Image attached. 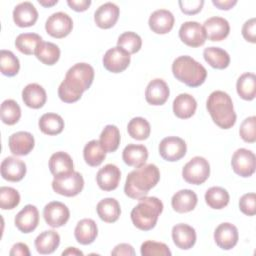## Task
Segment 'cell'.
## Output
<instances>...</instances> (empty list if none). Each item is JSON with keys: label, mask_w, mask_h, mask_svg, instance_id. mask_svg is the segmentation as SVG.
<instances>
[{"label": "cell", "mask_w": 256, "mask_h": 256, "mask_svg": "<svg viewBox=\"0 0 256 256\" xmlns=\"http://www.w3.org/2000/svg\"><path fill=\"white\" fill-rule=\"evenodd\" d=\"M73 28L71 17L64 12L53 13L45 23L46 32L57 39H61L70 34Z\"/></svg>", "instance_id": "30bf717a"}, {"label": "cell", "mask_w": 256, "mask_h": 256, "mask_svg": "<svg viewBox=\"0 0 256 256\" xmlns=\"http://www.w3.org/2000/svg\"><path fill=\"white\" fill-rule=\"evenodd\" d=\"M120 131L115 125H106L100 134V145L105 152H115L120 144Z\"/></svg>", "instance_id": "8d00e7d4"}, {"label": "cell", "mask_w": 256, "mask_h": 256, "mask_svg": "<svg viewBox=\"0 0 256 256\" xmlns=\"http://www.w3.org/2000/svg\"><path fill=\"white\" fill-rule=\"evenodd\" d=\"M22 100L27 107L39 109L46 103V91L41 85L37 83H30L26 85L22 91Z\"/></svg>", "instance_id": "d4e9b609"}, {"label": "cell", "mask_w": 256, "mask_h": 256, "mask_svg": "<svg viewBox=\"0 0 256 256\" xmlns=\"http://www.w3.org/2000/svg\"><path fill=\"white\" fill-rule=\"evenodd\" d=\"M238 238L237 227L228 222L219 224L214 231V240L217 246L223 250H230L235 247Z\"/></svg>", "instance_id": "5bb4252c"}, {"label": "cell", "mask_w": 256, "mask_h": 256, "mask_svg": "<svg viewBox=\"0 0 256 256\" xmlns=\"http://www.w3.org/2000/svg\"><path fill=\"white\" fill-rule=\"evenodd\" d=\"M174 16L166 9H158L149 17V27L156 34H166L170 32L174 26Z\"/></svg>", "instance_id": "44dd1931"}, {"label": "cell", "mask_w": 256, "mask_h": 256, "mask_svg": "<svg viewBox=\"0 0 256 256\" xmlns=\"http://www.w3.org/2000/svg\"><path fill=\"white\" fill-rule=\"evenodd\" d=\"M96 211L99 218L106 223L116 222L121 214L120 204L115 198H104L99 201Z\"/></svg>", "instance_id": "f546056e"}, {"label": "cell", "mask_w": 256, "mask_h": 256, "mask_svg": "<svg viewBox=\"0 0 256 256\" xmlns=\"http://www.w3.org/2000/svg\"><path fill=\"white\" fill-rule=\"evenodd\" d=\"M83 157L89 166L96 167L104 161L106 152L101 147L98 140H91L85 145L83 149Z\"/></svg>", "instance_id": "74e56055"}, {"label": "cell", "mask_w": 256, "mask_h": 256, "mask_svg": "<svg viewBox=\"0 0 256 256\" xmlns=\"http://www.w3.org/2000/svg\"><path fill=\"white\" fill-rule=\"evenodd\" d=\"M14 223L22 233H30L34 231L39 223V212L36 206L31 204L26 205L15 216Z\"/></svg>", "instance_id": "9a60e30c"}, {"label": "cell", "mask_w": 256, "mask_h": 256, "mask_svg": "<svg viewBox=\"0 0 256 256\" xmlns=\"http://www.w3.org/2000/svg\"><path fill=\"white\" fill-rule=\"evenodd\" d=\"M9 254L11 256H30V251L25 243H16L12 246Z\"/></svg>", "instance_id": "db71d44e"}, {"label": "cell", "mask_w": 256, "mask_h": 256, "mask_svg": "<svg viewBox=\"0 0 256 256\" xmlns=\"http://www.w3.org/2000/svg\"><path fill=\"white\" fill-rule=\"evenodd\" d=\"M206 37L211 41L224 40L230 32L229 22L222 17L214 16L208 18L203 24Z\"/></svg>", "instance_id": "ffe728a7"}, {"label": "cell", "mask_w": 256, "mask_h": 256, "mask_svg": "<svg viewBox=\"0 0 256 256\" xmlns=\"http://www.w3.org/2000/svg\"><path fill=\"white\" fill-rule=\"evenodd\" d=\"M119 13L120 10L116 4L107 2L97 8L94 13V21L99 28L109 29L116 24Z\"/></svg>", "instance_id": "ac0fdd59"}, {"label": "cell", "mask_w": 256, "mask_h": 256, "mask_svg": "<svg viewBox=\"0 0 256 256\" xmlns=\"http://www.w3.org/2000/svg\"><path fill=\"white\" fill-rule=\"evenodd\" d=\"M26 174V164L15 157H6L1 163V176L10 182H18Z\"/></svg>", "instance_id": "7402d4cb"}, {"label": "cell", "mask_w": 256, "mask_h": 256, "mask_svg": "<svg viewBox=\"0 0 256 256\" xmlns=\"http://www.w3.org/2000/svg\"><path fill=\"white\" fill-rule=\"evenodd\" d=\"M170 90L167 83L159 78L149 82L145 90L146 101L154 106L163 105L169 98Z\"/></svg>", "instance_id": "2e32d148"}, {"label": "cell", "mask_w": 256, "mask_h": 256, "mask_svg": "<svg viewBox=\"0 0 256 256\" xmlns=\"http://www.w3.org/2000/svg\"><path fill=\"white\" fill-rule=\"evenodd\" d=\"M38 2H39L40 5H42V6H44V7H51V6L55 5V4H57V3H58V0H51V1L39 0Z\"/></svg>", "instance_id": "6f0895ef"}, {"label": "cell", "mask_w": 256, "mask_h": 256, "mask_svg": "<svg viewBox=\"0 0 256 256\" xmlns=\"http://www.w3.org/2000/svg\"><path fill=\"white\" fill-rule=\"evenodd\" d=\"M111 255H126V256H134L135 251L134 248L127 243H121L114 247L111 251Z\"/></svg>", "instance_id": "816d5d0a"}, {"label": "cell", "mask_w": 256, "mask_h": 256, "mask_svg": "<svg viewBox=\"0 0 256 256\" xmlns=\"http://www.w3.org/2000/svg\"><path fill=\"white\" fill-rule=\"evenodd\" d=\"M172 239L178 248L188 250L192 248L196 242L195 229L188 224H177L172 228Z\"/></svg>", "instance_id": "cb8c5ba5"}, {"label": "cell", "mask_w": 256, "mask_h": 256, "mask_svg": "<svg viewBox=\"0 0 256 256\" xmlns=\"http://www.w3.org/2000/svg\"><path fill=\"white\" fill-rule=\"evenodd\" d=\"M205 61L215 69H225L230 64L229 54L219 47H207L203 51Z\"/></svg>", "instance_id": "836d02e7"}, {"label": "cell", "mask_w": 256, "mask_h": 256, "mask_svg": "<svg viewBox=\"0 0 256 256\" xmlns=\"http://www.w3.org/2000/svg\"><path fill=\"white\" fill-rule=\"evenodd\" d=\"M84 187V179L77 171L54 176L52 181V188L57 194L73 197L78 195Z\"/></svg>", "instance_id": "8992f818"}, {"label": "cell", "mask_w": 256, "mask_h": 256, "mask_svg": "<svg viewBox=\"0 0 256 256\" xmlns=\"http://www.w3.org/2000/svg\"><path fill=\"white\" fill-rule=\"evenodd\" d=\"M179 37L184 44L194 48L202 46L207 39L203 26L196 21L184 22L179 29Z\"/></svg>", "instance_id": "7c38bea8"}, {"label": "cell", "mask_w": 256, "mask_h": 256, "mask_svg": "<svg viewBox=\"0 0 256 256\" xmlns=\"http://www.w3.org/2000/svg\"><path fill=\"white\" fill-rule=\"evenodd\" d=\"M138 204L131 211L134 226L142 231H149L155 227L159 215L163 211V203L157 197L144 196L138 199Z\"/></svg>", "instance_id": "277c9868"}, {"label": "cell", "mask_w": 256, "mask_h": 256, "mask_svg": "<svg viewBox=\"0 0 256 256\" xmlns=\"http://www.w3.org/2000/svg\"><path fill=\"white\" fill-rule=\"evenodd\" d=\"M181 11L186 15H194L201 11L204 1L203 0H184L178 2Z\"/></svg>", "instance_id": "681fc988"}, {"label": "cell", "mask_w": 256, "mask_h": 256, "mask_svg": "<svg viewBox=\"0 0 256 256\" xmlns=\"http://www.w3.org/2000/svg\"><path fill=\"white\" fill-rule=\"evenodd\" d=\"M128 134L136 140H145L150 136L151 127L149 122L142 117L131 119L127 125Z\"/></svg>", "instance_id": "60d3db41"}, {"label": "cell", "mask_w": 256, "mask_h": 256, "mask_svg": "<svg viewBox=\"0 0 256 256\" xmlns=\"http://www.w3.org/2000/svg\"><path fill=\"white\" fill-rule=\"evenodd\" d=\"M238 95L247 101H251L256 96V76L253 73L246 72L242 74L236 83Z\"/></svg>", "instance_id": "e575fe53"}, {"label": "cell", "mask_w": 256, "mask_h": 256, "mask_svg": "<svg viewBox=\"0 0 256 256\" xmlns=\"http://www.w3.org/2000/svg\"><path fill=\"white\" fill-rule=\"evenodd\" d=\"M45 222L52 228H58L67 223L70 217L68 207L59 201H52L45 205L43 209Z\"/></svg>", "instance_id": "4fadbf2b"}, {"label": "cell", "mask_w": 256, "mask_h": 256, "mask_svg": "<svg viewBox=\"0 0 256 256\" xmlns=\"http://www.w3.org/2000/svg\"><path fill=\"white\" fill-rule=\"evenodd\" d=\"M187 146L185 141L176 136L165 137L159 143L160 156L169 162H175L183 158L186 154Z\"/></svg>", "instance_id": "ba28073f"}, {"label": "cell", "mask_w": 256, "mask_h": 256, "mask_svg": "<svg viewBox=\"0 0 256 256\" xmlns=\"http://www.w3.org/2000/svg\"><path fill=\"white\" fill-rule=\"evenodd\" d=\"M142 256H170L171 251L168 246L162 242L147 240L142 243L141 248Z\"/></svg>", "instance_id": "bcb514c9"}, {"label": "cell", "mask_w": 256, "mask_h": 256, "mask_svg": "<svg viewBox=\"0 0 256 256\" xmlns=\"http://www.w3.org/2000/svg\"><path fill=\"white\" fill-rule=\"evenodd\" d=\"M239 208L242 213L253 216L256 213V195L255 193H246L239 200Z\"/></svg>", "instance_id": "c3c4849f"}, {"label": "cell", "mask_w": 256, "mask_h": 256, "mask_svg": "<svg viewBox=\"0 0 256 256\" xmlns=\"http://www.w3.org/2000/svg\"><path fill=\"white\" fill-rule=\"evenodd\" d=\"M117 46L121 47L131 55L138 52L141 49L142 39L135 32H132V31L124 32L118 37Z\"/></svg>", "instance_id": "ee69618b"}, {"label": "cell", "mask_w": 256, "mask_h": 256, "mask_svg": "<svg viewBox=\"0 0 256 256\" xmlns=\"http://www.w3.org/2000/svg\"><path fill=\"white\" fill-rule=\"evenodd\" d=\"M49 169L54 176L72 172L74 171L73 160L66 152H56L52 154L49 159Z\"/></svg>", "instance_id": "1f68e13d"}, {"label": "cell", "mask_w": 256, "mask_h": 256, "mask_svg": "<svg viewBox=\"0 0 256 256\" xmlns=\"http://www.w3.org/2000/svg\"><path fill=\"white\" fill-rule=\"evenodd\" d=\"M67 4L71 9L76 12H83L89 8L91 5L90 0H68Z\"/></svg>", "instance_id": "f5cc1de1"}, {"label": "cell", "mask_w": 256, "mask_h": 256, "mask_svg": "<svg viewBox=\"0 0 256 256\" xmlns=\"http://www.w3.org/2000/svg\"><path fill=\"white\" fill-rule=\"evenodd\" d=\"M0 68L1 73L5 76H15L20 69L19 59L9 50H1L0 52Z\"/></svg>", "instance_id": "b9f144b4"}, {"label": "cell", "mask_w": 256, "mask_h": 256, "mask_svg": "<svg viewBox=\"0 0 256 256\" xmlns=\"http://www.w3.org/2000/svg\"><path fill=\"white\" fill-rule=\"evenodd\" d=\"M240 137L247 143L256 141V117L251 116L243 120L239 129Z\"/></svg>", "instance_id": "7dc6e473"}, {"label": "cell", "mask_w": 256, "mask_h": 256, "mask_svg": "<svg viewBox=\"0 0 256 256\" xmlns=\"http://www.w3.org/2000/svg\"><path fill=\"white\" fill-rule=\"evenodd\" d=\"M60 244V236L55 230H47L40 233L34 242L38 253L42 255L53 253Z\"/></svg>", "instance_id": "4dcf8cb0"}, {"label": "cell", "mask_w": 256, "mask_h": 256, "mask_svg": "<svg viewBox=\"0 0 256 256\" xmlns=\"http://www.w3.org/2000/svg\"><path fill=\"white\" fill-rule=\"evenodd\" d=\"M213 122L222 129H230L236 122V113L231 97L224 91H213L206 102Z\"/></svg>", "instance_id": "3957f363"}, {"label": "cell", "mask_w": 256, "mask_h": 256, "mask_svg": "<svg viewBox=\"0 0 256 256\" xmlns=\"http://www.w3.org/2000/svg\"><path fill=\"white\" fill-rule=\"evenodd\" d=\"M41 42V36L36 33H22L16 37L15 47L25 55H32Z\"/></svg>", "instance_id": "ab89813d"}, {"label": "cell", "mask_w": 256, "mask_h": 256, "mask_svg": "<svg viewBox=\"0 0 256 256\" xmlns=\"http://www.w3.org/2000/svg\"><path fill=\"white\" fill-rule=\"evenodd\" d=\"M8 145L12 154L16 156H24L32 151L35 145V140L31 133L19 131L13 133L9 137Z\"/></svg>", "instance_id": "e0dca14e"}, {"label": "cell", "mask_w": 256, "mask_h": 256, "mask_svg": "<svg viewBox=\"0 0 256 256\" xmlns=\"http://www.w3.org/2000/svg\"><path fill=\"white\" fill-rule=\"evenodd\" d=\"M198 202L197 195L190 189H182L176 192L172 199V208L178 213H187L192 211Z\"/></svg>", "instance_id": "484cf974"}, {"label": "cell", "mask_w": 256, "mask_h": 256, "mask_svg": "<svg viewBox=\"0 0 256 256\" xmlns=\"http://www.w3.org/2000/svg\"><path fill=\"white\" fill-rule=\"evenodd\" d=\"M36 58L45 65H54L60 58L59 47L52 42L42 41L35 50Z\"/></svg>", "instance_id": "d590c367"}, {"label": "cell", "mask_w": 256, "mask_h": 256, "mask_svg": "<svg viewBox=\"0 0 256 256\" xmlns=\"http://www.w3.org/2000/svg\"><path fill=\"white\" fill-rule=\"evenodd\" d=\"M62 255L64 256V255H72V256H76V255H83V252L82 251H80V250H78L77 248H75V247H68L66 250H64L63 252H62Z\"/></svg>", "instance_id": "9f6ffc18"}, {"label": "cell", "mask_w": 256, "mask_h": 256, "mask_svg": "<svg viewBox=\"0 0 256 256\" xmlns=\"http://www.w3.org/2000/svg\"><path fill=\"white\" fill-rule=\"evenodd\" d=\"M255 155L252 151L240 148L237 149L231 159V166L233 171L241 177H250L255 172Z\"/></svg>", "instance_id": "9c48e42d"}, {"label": "cell", "mask_w": 256, "mask_h": 256, "mask_svg": "<svg viewBox=\"0 0 256 256\" xmlns=\"http://www.w3.org/2000/svg\"><path fill=\"white\" fill-rule=\"evenodd\" d=\"M94 80V69L87 63H77L66 72L58 88V96L65 103L78 101Z\"/></svg>", "instance_id": "6da1fadb"}, {"label": "cell", "mask_w": 256, "mask_h": 256, "mask_svg": "<svg viewBox=\"0 0 256 256\" xmlns=\"http://www.w3.org/2000/svg\"><path fill=\"white\" fill-rule=\"evenodd\" d=\"M98 234V228L94 220L85 218L80 220L74 230V236L78 243L88 245L94 242Z\"/></svg>", "instance_id": "f1b7e54d"}, {"label": "cell", "mask_w": 256, "mask_h": 256, "mask_svg": "<svg viewBox=\"0 0 256 256\" xmlns=\"http://www.w3.org/2000/svg\"><path fill=\"white\" fill-rule=\"evenodd\" d=\"M197 102L195 98L187 93H181L173 101V112L180 119L192 117L196 111Z\"/></svg>", "instance_id": "83f0119b"}, {"label": "cell", "mask_w": 256, "mask_h": 256, "mask_svg": "<svg viewBox=\"0 0 256 256\" xmlns=\"http://www.w3.org/2000/svg\"><path fill=\"white\" fill-rule=\"evenodd\" d=\"M229 199L230 196L227 190L219 186L211 187L205 193V201L212 209H223L228 205Z\"/></svg>", "instance_id": "f35d334b"}, {"label": "cell", "mask_w": 256, "mask_h": 256, "mask_svg": "<svg viewBox=\"0 0 256 256\" xmlns=\"http://www.w3.org/2000/svg\"><path fill=\"white\" fill-rule=\"evenodd\" d=\"M20 203L19 192L7 186H2L0 188V207L3 210H11L18 206Z\"/></svg>", "instance_id": "f6af8a7d"}, {"label": "cell", "mask_w": 256, "mask_h": 256, "mask_svg": "<svg viewBox=\"0 0 256 256\" xmlns=\"http://www.w3.org/2000/svg\"><path fill=\"white\" fill-rule=\"evenodd\" d=\"M172 73L174 77L189 87L202 85L207 77L205 67L190 56H179L173 61Z\"/></svg>", "instance_id": "5b68a950"}, {"label": "cell", "mask_w": 256, "mask_h": 256, "mask_svg": "<svg viewBox=\"0 0 256 256\" xmlns=\"http://www.w3.org/2000/svg\"><path fill=\"white\" fill-rule=\"evenodd\" d=\"M125 164L131 167H141L148 159V150L142 144H128L122 153Z\"/></svg>", "instance_id": "4316f807"}, {"label": "cell", "mask_w": 256, "mask_h": 256, "mask_svg": "<svg viewBox=\"0 0 256 256\" xmlns=\"http://www.w3.org/2000/svg\"><path fill=\"white\" fill-rule=\"evenodd\" d=\"M38 19V11L31 2H22L13 10V21L18 27L33 26Z\"/></svg>", "instance_id": "603a6c76"}, {"label": "cell", "mask_w": 256, "mask_h": 256, "mask_svg": "<svg viewBox=\"0 0 256 256\" xmlns=\"http://www.w3.org/2000/svg\"><path fill=\"white\" fill-rule=\"evenodd\" d=\"M214 6H216L220 10H230L236 4V0H212Z\"/></svg>", "instance_id": "11a10c76"}, {"label": "cell", "mask_w": 256, "mask_h": 256, "mask_svg": "<svg viewBox=\"0 0 256 256\" xmlns=\"http://www.w3.org/2000/svg\"><path fill=\"white\" fill-rule=\"evenodd\" d=\"M160 180V172L156 165L147 164L131 171L126 178L124 192L132 199H140L156 186Z\"/></svg>", "instance_id": "7a4b0ae2"}, {"label": "cell", "mask_w": 256, "mask_h": 256, "mask_svg": "<svg viewBox=\"0 0 256 256\" xmlns=\"http://www.w3.org/2000/svg\"><path fill=\"white\" fill-rule=\"evenodd\" d=\"M130 54L121 47H112L106 51L102 62L104 68L112 73L123 72L130 64Z\"/></svg>", "instance_id": "8fae6325"}, {"label": "cell", "mask_w": 256, "mask_h": 256, "mask_svg": "<svg viewBox=\"0 0 256 256\" xmlns=\"http://www.w3.org/2000/svg\"><path fill=\"white\" fill-rule=\"evenodd\" d=\"M210 175L209 162L200 156L193 157L187 162L182 169L183 179L193 185H200L204 183Z\"/></svg>", "instance_id": "52a82bcc"}, {"label": "cell", "mask_w": 256, "mask_h": 256, "mask_svg": "<svg viewBox=\"0 0 256 256\" xmlns=\"http://www.w3.org/2000/svg\"><path fill=\"white\" fill-rule=\"evenodd\" d=\"M242 35L248 42H256V19L251 18L247 20L242 27Z\"/></svg>", "instance_id": "f907efd6"}, {"label": "cell", "mask_w": 256, "mask_h": 256, "mask_svg": "<svg viewBox=\"0 0 256 256\" xmlns=\"http://www.w3.org/2000/svg\"><path fill=\"white\" fill-rule=\"evenodd\" d=\"M38 126L46 135H58L64 129V120L56 113H45L40 117Z\"/></svg>", "instance_id": "d6a6232c"}, {"label": "cell", "mask_w": 256, "mask_h": 256, "mask_svg": "<svg viewBox=\"0 0 256 256\" xmlns=\"http://www.w3.org/2000/svg\"><path fill=\"white\" fill-rule=\"evenodd\" d=\"M120 179V169L114 164H106L97 172L96 175L97 184L103 191L115 190L119 185Z\"/></svg>", "instance_id": "d6986e66"}, {"label": "cell", "mask_w": 256, "mask_h": 256, "mask_svg": "<svg viewBox=\"0 0 256 256\" xmlns=\"http://www.w3.org/2000/svg\"><path fill=\"white\" fill-rule=\"evenodd\" d=\"M21 117V108L12 99H7L1 104V120L7 125L16 124Z\"/></svg>", "instance_id": "7bdbcfd3"}]
</instances>
